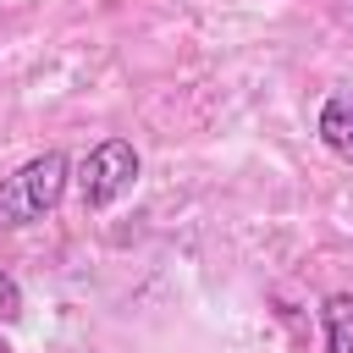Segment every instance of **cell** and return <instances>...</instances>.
<instances>
[{
    "instance_id": "obj_2",
    "label": "cell",
    "mask_w": 353,
    "mask_h": 353,
    "mask_svg": "<svg viewBox=\"0 0 353 353\" xmlns=\"http://www.w3.org/2000/svg\"><path fill=\"white\" fill-rule=\"evenodd\" d=\"M138 171H143V160L127 138H99L77 165V204L83 210H110L121 193H132Z\"/></svg>"
},
{
    "instance_id": "obj_5",
    "label": "cell",
    "mask_w": 353,
    "mask_h": 353,
    "mask_svg": "<svg viewBox=\"0 0 353 353\" xmlns=\"http://www.w3.org/2000/svg\"><path fill=\"white\" fill-rule=\"evenodd\" d=\"M0 320H22V287L11 281L6 265H0Z\"/></svg>"
},
{
    "instance_id": "obj_6",
    "label": "cell",
    "mask_w": 353,
    "mask_h": 353,
    "mask_svg": "<svg viewBox=\"0 0 353 353\" xmlns=\"http://www.w3.org/2000/svg\"><path fill=\"white\" fill-rule=\"evenodd\" d=\"M0 353H11V347H6V342H0Z\"/></svg>"
},
{
    "instance_id": "obj_1",
    "label": "cell",
    "mask_w": 353,
    "mask_h": 353,
    "mask_svg": "<svg viewBox=\"0 0 353 353\" xmlns=\"http://www.w3.org/2000/svg\"><path fill=\"white\" fill-rule=\"evenodd\" d=\"M66 176H72V165H66L61 149H44L28 165H17L0 182V232H17V226L55 215V204L66 199Z\"/></svg>"
},
{
    "instance_id": "obj_3",
    "label": "cell",
    "mask_w": 353,
    "mask_h": 353,
    "mask_svg": "<svg viewBox=\"0 0 353 353\" xmlns=\"http://www.w3.org/2000/svg\"><path fill=\"white\" fill-rule=\"evenodd\" d=\"M320 143H325L331 154L353 160V99L331 94V99L320 105Z\"/></svg>"
},
{
    "instance_id": "obj_4",
    "label": "cell",
    "mask_w": 353,
    "mask_h": 353,
    "mask_svg": "<svg viewBox=\"0 0 353 353\" xmlns=\"http://www.w3.org/2000/svg\"><path fill=\"white\" fill-rule=\"evenodd\" d=\"M320 336L325 353H353V292H331L320 303Z\"/></svg>"
}]
</instances>
